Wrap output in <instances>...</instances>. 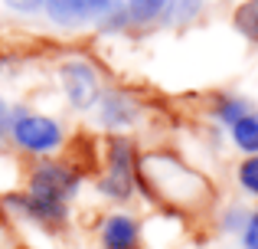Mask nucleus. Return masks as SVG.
Instances as JSON below:
<instances>
[{
    "mask_svg": "<svg viewBox=\"0 0 258 249\" xmlns=\"http://www.w3.org/2000/svg\"><path fill=\"white\" fill-rule=\"evenodd\" d=\"M43 13L66 30L88 23H98L101 30L127 26V13L121 0H43Z\"/></svg>",
    "mask_w": 258,
    "mask_h": 249,
    "instance_id": "obj_4",
    "label": "nucleus"
},
{
    "mask_svg": "<svg viewBox=\"0 0 258 249\" xmlns=\"http://www.w3.org/2000/svg\"><path fill=\"white\" fill-rule=\"evenodd\" d=\"M138 190L147 200L173 207L176 213L189 210V207L209 204V187L206 174H200L196 167L183 164L173 151L160 147V151H147L138 161Z\"/></svg>",
    "mask_w": 258,
    "mask_h": 249,
    "instance_id": "obj_1",
    "label": "nucleus"
},
{
    "mask_svg": "<svg viewBox=\"0 0 258 249\" xmlns=\"http://www.w3.org/2000/svg\"><path fill=\"white\" fill-rule=\"evenodd\" d=\"M229 141H232L235 151H242L245 158H255L258 154V109L245 112L232 128H229Z\"/></svg>",
    "mask_w": 258,
    "mask_h": 249,
    "instance_id": "obj_11",
    "label": "nucleus"
},
{
    "mask_svg": "<svg viewBox=\"0 0 258 249\" xmlns=\"http://www.w3.org/2000/svg\"><path fill=\"white\" fill-rule=\"evenodd\" d=\"M131 249H141V246H131Z\"/></svg>",
    "mask_w": 258,
    "mask_h": 249,
    "instance_id": "obj_20",
    "label": "nucleus"
},
{
    "mask_svg": "<svg viewBox=\"0 0 258 249\" xmlns=\"http://www.w3.org/2000/svg\"><path fill=\"white\" fill-rule=\"evenodd\" d=\"M7 128H10V109H7L4 98H0V141L7 138Z\"/></svg>",
    "mask_w": 258,
    "mask_h": 249,
    "instance_id": "obj_19",
    "label": "nucleus"
},
{
    "mask_svg": "<svg viewBox=\"0 0 258 249\" xmlns=\"http://www.w3.org/2000/svg\"><path fill=\"white\" fill-rule=\"evenodd\" d=\"M235 184H239L242 193H248V197L258 200V154L255 158H242L239 164H235Z\"/></svg>",
    "mask_w": 258,
    "mask_h": 249,
    "instance_id": "obj_15",
    "label": "nucleus"
},
{
    "mask_svg": "<svg viewBox=\"0 0 258 249\" xmlns=\"http://www.w3.org/2000/svg\"><path fill=\"white\" fill-rule=\"evenodd\" d=\"M239 236H242V249H258V210H248Z\"/></svg>",
    "mask_w": 258,
    "mask_h": 249,
    "instance_id": "obj_17",
    "label": "nucleus"
},
{
    "mask_svg": "<svg viewBox=\"0 0 258 249\" xmlns=\"http://www.w3.org/2000/svg\"><path fill=\"white\" fill-rule=\"evenodd\" d=\"M141 220L127 210H118V213H108L101 217L98 223V239L105 249H131V246H141Z\"/></svg>",
    "mask_w": 258,
    "mask_h": 249,
    "instance_id": "obj_9",
    "label": "nucleus"
},
{
    "mask_svg": "<svg viewBox=\"0 0 258 249\" xmlns=\"http://www.w3.org/2000/svg\"><path fill=\"white\" fill-rule=\"evenodd\" d=\"M4 7L13 13H43V0H4Z\"/></svg>",
    "mask_w": 258,
    "mask_h": 249,
    "instance_id": "obj_18",
    "label": "nucleus"
},
{
    "mask_svg": "<svg viewBox=\"0 0 258 249\" xmlns=\"http://www.w3.org/2000/svg\"><path fill=\"white\" fill-rule=\"evenodd\" d=\"M245 112H252V102H248L245 95H235V92H219V95L213 98V109H209V115L216 118L222 128H232L235 122H239Z\"/></svg>",
    "mask_w": 258,
    "mask_h": 249,
    "instance_id": "obj_10",
    "label": "nucleus"
},
{
    "mask_svg": "<svg viewBox=\"0 0 258 249\" xmlns=\"http://www.w3.org/2000/svg\"><path fill=\"white\" fill-rule=\"evenodd\" d=\"M138 141L127 134H108L105 138V161H101V177L95 180V190L101 200L127 204L138 193Z\"/></svg>",
    "mask_w": 258,
    "mask_h": 249,
    "instance_id": "obj_2",
    "label": "nucleus"
},
{
    "mask_svg": "<svg viewBox=\"0 0 258 249\" xmlns=\"http://www.w3.org/2000/svg\"><path fill=\"white\" fill-rule=\"evenodd\" d=\"M82 190V167L62 158H39L26 174V193L59 204H72Z\"/></svg>",
    "mask_w": 258,
    "mask_h": 249,
    "instance_id": "obj_5",
    "label": "nucleus"
},
{
    "mask_svg": "<svg viewBox=\"0 0 258 249\" xmlns=\"http://www.w3.org/2000/svg\"><path fill=\"white\" fill-rule=\"evenodd\" d=\"M0 204H4V210H10L13 217L30 220V223L43 226V230H62V226H69V220H72V207L69 204L46 200V197H33V193H26V190L4 193Z\"/></svg>",
    "mask_w": 258,
    "mask_h": 249,
    "instance_id": "obj_7",
    "label": "nucleus"
},
{
    "mask_svg": "<svg viewBox=\"0 0 258 249\" xmlns=\"http://www.w3.org/2000/svg\"><path fill=\"white\" fill-rule=\"evenodd\" d=\"M232 26L239 36H245L248 43L258 46V0H242L232 10Z\"/></svg>",
    "mask_w": 258,
    "mask_h": 249,
    "instance_id": "obj_14",
    "label": "nucleus"
},
{
    "mask_svg": "<svg viewBox=\"0 0 258 249\" xmlns=\"http://www.w3.org/2000/svg\"><path fill=\"white\" fill-rule=\"evenodd\" d=\"M59 85H62L66 102H69L76 112L95 109L98 98H101V92H105L98 69L82 56H72V59H62V63H59Z\"/></svg>",
    "mask_w": 258,
    "mask_h": 249,
    "instance_id": "obj_6",
    "label": "nucleus"
},
{
    "mask_svg": "<svg viewBox=\"0 0 258 249\" xmlns=\"http://www.w3.org/2000/svg\"><path fill=\"white\" fill-rule=\"evenodd\" d=\"M203 13H206V0H167L160 20L170 26H186L193 20H200Z\"/></svg>",
    "mask_w": 258,
    "mask_h": 249,
    "instance_id": "obj_12",
    "label": "nucleus"
},
{
    "mask_svg": "<svg viewBox=\"0 0 258 249\" xmlns=\"http://www.w3.org/2000/svg\"><path fill=\"white\" fill-rule=\"evenodd\" d=\"M124 4V13H127V23L134 26H151L164 17V7L167 0H121Z\"/></svg>",
    "mask_w": 258,
    "mask_h": 249,
    "instance_id": "obj_13",
    "label": "nucleus"
},
{
    "mask_svg": "<svg viewBox=\"0 0 258 249\" xmlns=\"http://www.w3.org/2000/svg\"><path fill=\"white\" fill-rule=\"evenodd\" d=\"M7 138L13 141V147L30 158H56L66 144V128L56 115H46V112H33L23 105H13L10 109V128H7Z\"/></svg>",
    "mask_w": 258,
    "mask_h": 249,
    "instance_id": "obj_3",
    "label": "nucleus"
},
{
    "mask_svg": "<svg viewBox=\"0 0 258 249\" xmlns=\"http://www.w3.org/2000/svg\"><path fill=\"white\" fill-rule=\"evenodd\" d=\"M95 112H98V125L108 128L111 134H124L127 128H134V125L141 122V102H138V95L127 92V89H118V85H111V89L101 92Z\"/></svg>",
    "mask_w": 258,
    "mask_h": 249,
    "instance_id": "obj_8",
    "label": "nucleus"
},
{
    "mask_svg": "<svg viewBox=\"0 0 258 249\" xmlns=\"http://www.w3.org/2000/svg\"><path fill=\"white\" fill-rule=\"evenodd\" d=\"M245 217H248L245 207H226V213H222V220H219L222 233H242V226H245Z\"/></svg>",
    "mask_w": 258,
    "mask_h": 249,
    "instance_id": "obj_16",
    "label": "nucleus"
}]
</instances>
